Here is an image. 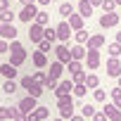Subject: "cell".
Segmentation results:
<instances>
[{"instance_id":"d6986e66","label":"cell","mask_w":121,"mask_h":121,"mask_svg":"<svg viewBox=\"0 0 121 121\" xmlns=\"http://www.w3.org/2000/svg\"><path fill=\"white\" fill-rule=\"evenodd\" d=\"M12 19H14V12H12L10 7L0 12V24H12Z\"/></svg>"},{"instance_id":"9c48e42d","label":"cell","mask_w":121,"mask_h":121,"mask_svg":"<svg viewBox=\"0 0 121 121\" xmlns=\"http://www.w3.org/2000/svg\"><path fill=\"white\" fill-rule=\"evenodd\" d=\"M107 74H109V76H114V78H116V76H121V64H119V59H116V57H112L109 62H107Z\"/></svg>"},{"instance_id":"d6a6232c","label":"cell","mask_w":121,"mask_h":121,"mask_svg":"<svg viewBox=\"0 0 121 121\" xmlns=\"http://www.w3.org/2000/svg\"><path fill=\"white\" fill-rule=\"evenodd\" d=\"M69 71H71V74H78V71H83L78 59H71V62H69Z\"/></svg>"},{"instance_id":"816d5d0a","label":"cell","mask_w":121,"mask_h":121,"mask_svg":"<svg viewBox=\"0 0 121 121\" xmlns=\"http://www.w3.org/2000/svg\"><path fill=\"white\" fill-rule=\"evenodd\" d=\"M119 86H121V76H119Z\"/></svg>"},{"instance_id":"52a82bcc","label":"cell","mask_w":121,"mask_h":121,"mask_svg":"<svg viewBox=\"0 0 121 121\" xmlns=\"http://www.w3.org/2000/svg\"><path fill=\"white\" fill-rule=\"evenodd\" d=\"M17 107H19V109H22L24 114H29V112H33V109H36V97L26 95V97H24V100H22V102H19Z\"/></svg>"},{"instance_id":"9a60e30c","label":"cell","mask_w":121,"mask_h":121,"mask_svg":"<svg viewBox=\"0 0 121 121\" xmlns=\"http://www.w3.org/2000/svg\"><path fill=\"white\" fill-rule=\"evenodd\" d=\"M69 26H71L74 31H81V29H83V17H81V14H71V17H69Z\"/></svg>"},{"instance_id":"ac0fdd59","label":"cell","mask_w":121,"mask_h":121,"mask_svg":"<svg viewBox=\"0 0 121 121\" xmlns=\"http://www.w3.org/2000/svg\"><path fill=\"white\" fill-rule=\"evenodd\" d=\"M86 57V50H83V45L78 43V45H74L71 48V59H78V62H81V59Z\"/></svg>"},{"instance_id":"7bdbcfd3","label":"cell","mask_w":121,"mask_h":121,"mask_svg":"<svg viewBox=\"0 0 121 121\" xmlns=\"http://www.w3.org/2000/svg\"><path fill=\"white\" fill-rule=\"evenodd\" d=\"M7 7H10V0H0V12L7 10Z\"/></svg>"},{"instance_id":"1f68e13d","label":"cell","mask_w":121,"mask_h":121,"mask_svg":"<svg viewBox=\"0 0 121 121\" xmlns=\"http://www.w3.org/2000/svg\"><path fill=\"white\" fill-rule=\"evenodd\" d=\"M114 7H116V0H102V10L104 12H114Z\"/></svg>"},{"instance_id":"bcb514c9","label":"cell","mask_w":121,"mask_h":121,"mask_svg":"<svg viewBox=\"0 0 121 121\" xmlns=\"http://www.w3.org/2000/svg\"><path fill=\"white\" fill-rule=\"evenodd\" d=\"M69 121H83V116H71Z\"/></svg>"},{"instance_id":"7dc6e473","label":"cell","mask_w":121,"mask_h":121,"mask_svg":"<svg viewBox=\"0 0 121 121\" xmlns=\"http://www.w3.org/2000/svg\"><path fill=\"white\" fill-rule=\"evenodd\" d=\"M22 5H33V0H22Z\"/></svg>"},{"instance_id":"6da1fadb","label":"cell","mask_w":121,"mask_h":121,"mask_svg":"<svg viewBox=\"0 0 121 121\" xmlns=\"http://www.w3.org/2000/svg\"><path fill=\"white\" fill-rule=\"evenodd\" d=\"M10 59L12 62L10 64H14V67H19V64H24V59H26V52H24V45L22 43H17V40H12V45H10Z\"/></svg>"},{"instance_id":"44dd1931","label":"cell","mask_w":121,"mask_h":121,"mask_svg":"<svg viewBox=\"0 0 121 121\" xmlns=\"http://www.w3.org/2000/svg\"><path fill=\"white\" fill-rule=\"evenodd\" d=\"M3 90H5L7 95H14V93H17V83H14V78H7L5 86H3Z\"/></svg>"},{"instance_id":"83f0119b","label":"cell","mask_w":121,"mask_h":121,"mask_svg":"<svg viewBox=\"0 0 121 121\" xmlns=\"http://www.w3.org/2000/svg\"><path fill=\"white\" fill-rule=\"evenodd\" d=\"M59 116L62 119H71L74 116V107H59Z\"/></svg>"},{"instance_id":"d590c367","label":"cell","mask_w":121,"mask_h":121,"mask_svg":"<svg viewBox=\"0 0 121 121\" xmlns=\"http://www.w3.org/2000/svg\"><path fill=\"white\" fill-rule=\"evenodd\" d=\"M12 119H14V121H29V119H26V114H24L19 107H14V114H12Z\"/></svg>"},{"instance_id":"4316f807","label":"cell","mask_w":121,"mask_h":121,"mask_svg":"<svg viewBox=\"0 0 121 121\" xmlns=\"http://www.w3.org/2000/svg\"><path fill=\"white\" fill-rule=\"evenodd\" d=\"M112 100H114V104H116V107H119V109H121V86H119V88H114V90H112Z\"/></svg>"},{"instance_id":"f35d334b","label":"cell","mask_w":121,"mask_h":121,"mask_svg":"<svg viewBox=\"0 0 121 121\" xmlns=\"http://www.w3.org/2000/svg\"><path fill=\"white\" fill-rule=\"evenodd\" d=\"M93 95H95V100H97V102H104V100H107V93H104V90H95Z\"/></svg>"},{"instance_id":"ffe728a7","label":"cell","mask_w":121,"mask_h":121,"mask_svg":"<svg viewBox=\"0 0 121 121\" xmlns=\"http://www.w3.org/2000/svg\"><path fill=\"white\" fill-rule=\"evenodd\" d=\"M102 43H104V36H90L88 38V48H93V50H97Z\"/></svg>"},{"instance_id":"ab89813d","label":"cell","mask_w":121,"mask_h":121,"mask_svg":"<svg viewBox=\"0 0 121 121\" xmlns=\"http://www.w3.org/2000/svg\"><path fill=\"white\" fill-rule=\"evenodd\" d=\"M74 81H76V83H86V74H83V71L74 74Z\"/></svg>"},{"instance_id":"836d02e7","label":"cell","mask_w":121,"mask_h":121,"mask_svg":"<svg viewBox=\"0 0 121 121\" xmlns=\"http://www.w3.org/2000/svg\"><path fill=\"white\" fill-rule=\"evenodd\" d=\"M81 112H83V116H86V119H88V116H95V107H93V104H83V107H81Z\"/></svg>"},{"instance_id":"8992f818","label":"cell","mask_w":121,"mask_h":121,"mask_svg":"<svg viewBox=\"0 0 121 121\" xmlns=\"http://www.w3.org/2000/svg\"><path fill=\"white\" fill-rule=\"evenodd\" d=\"M0 36H3L5 40H14V38H17L14 24H0Z\"/></svg>"},{"instance_id":"e575fe53","label":"cell","mask_w":121,"mask_h":121,"mask_svg":"<svg viewBox=\"0 0 121 121\" xmlns=\"http://www.w3.org/2000/svg\"><path fill=\"white\" fill-rule=\"evenodd\" d=\"M109 55H112V57H119V55H121V43H112V45H109Z\"/></svg>"},{"instance_id":"7c38bea8","label":"cell","mask_w":121,"mask_h":121,"mask_svg":"<svg viewBox=\"0 0 121 121\" xmlns=\"http://www.w3.org/2000/svg\"><path fill=\"white\" fill-rule=\"evenodd\" d=\"M62 71H64V64H62V62H55V64H50V74H48V76L57 81L59 76H62Z\"/></svg>"},{"instance_id":"5bb4252c","label":"cell","mask_w":121,"mask_h":121,"mask_svg":"<svg viewBox=\"0 0 121 121\" xmlns=\"http://www.w3.org/2000/svg\"><path fill=\"white\" fill-rule=\"evenodd\" d=\"M0 74H3L5 78H14L17 76V67L14 64H3V67H0Z\"/></svg>"},{"instance_id":"7a4b0ae2","label":"cell","mask_w":121,"mask_h":121,"mask_svg":"<svg viewBox=\"0 0 121 121\" xmlns=\"http://www.w3.org/2000/svg\"><path fill=\"white\" fill-rule=\"evenodd\" d=\"M29 38H31V43H40L43 38H45V26H40V24H31L29 26Z\"/></svg>"},{"instance_id":"4dcf8cb0","label":"cell","mask_w":121,"mask_h":121,"mask_svg":"<svg viewBox=\"0 0 121 121\" xmlns=\"http://www.w3.org/2000/svg\"><path fill=\"white\" fill-rule=\"evenodd\" d=\"M86 90H88V88H86V83H76V86H74V95H76V97H83V95H86Z\"/></svg>"},{"instance_id":"d4e9b609","label":"cell","mask_w":121,"mask_h":121,"mask_svg":"<svg viewBox=\"0 0 121 121\" xmlns=\"http://www.w3.org/2000/svg\"><path fill=\"white\" fill-rule=\"evenodd\" d=\"M33 22H36V24H40V26H48V22H50V17H48V12H38Z\"/></svg>"},{"instance_id":"30bf717a","label":"cell","mask_w":121,"mask_h":121,"mask_svg":"<svg viewBox=\"0 0 121 121\" xmlns=\"http://www.w3.org/2000/svg\"><path fill=\"white\" fill-rule=\"evenodd\" d=\"M100 67V52L88 48V69H97Z\"/></svg>"},{"instance_id":"f5cc1de1","label":"cell","mask_w":121,"mask_h":121,"mask_svg":"<svg viewBox=\"0 0 121 121\" xmlns=\"http://www.w3.org/2000/svg\"><path fill=\"white\" fill-rule=\"evenodd\" d=\"M116 121H121V116H119V119H116Z\"/></svg>"},{"instance_id":"2e32d148","label":"cell","mask_w":121,"mask_h":121,"mask_svg":"<svg viewBox=\"0 0 121 121\" xmlns=\"http://www.w3.org/2000/svg\"><path fill=\"white\" fill-rule=\"evenodd\" d=\"M104 114H107V119H114V121L121 116V112H119L116 104H107V107H104Z\"/></svg>"},{"instance_id":"8fae6325","label":"cell","mask_w":121,"mask_h":121,"mask_svg":"<svg viewBox=\"0 0 121 121\" xmlns=\"http://www.w3.org/2000/svg\"><path fill=\"white\" fill-rule=\"evenodd\" d=\"M57 97H62V95H69V93H74V83H69V81H62V83H57Z\"/></svg>"},{"instance_id":"c3c4849f","label":"cell","mask_w":121,"mask_h":121,"mask_svg":"<svg viewBox=\"0 0 121 121\" xmlns=\"http://www.w3.org/2000/svg\"><path fill=\"white\" fill-rule=\"evenodd\" d=\"M116 43H121V33H116Z\"/></svg>"},{"instance_id":"ee69618b","label":"cell","mask_w":121,"mask_h":121,"mask_svg":"<svg viewBox=\"0 0 121 121\" xmlns=\"http://www.w3.org/2000/svg\"><path fill=\"white\" fill-rule=\"evenodd\" d=\"M50 3H52V0H38V5H43V7H45V5H50Z\"/></svg>"},{"instance_id":"277c9868","label":"cell","mask_w":121,"mask_h":121,"mask_svg":"<svg viewBox=\"0 0 121 121\" xmlns=\"http://www.w3.org/2000/svg\"><path fill=\"white\" fill-rule=\"evenodd\" d=\"M55 55H57V62H62V64H69L71 62V50L67 45H57L55 48Z\"/></svg>"},{"instance_id":"ba28073f","label":"cell","mask_w":121,"mask_h":121,"mask_svg":"<svg viewBox=\"0 0 121 121\" xmlns=\"http://www.w3.org/2000/svg\"><path fill=\"white\" fill-rule=\"evenodd\" d=\"M69 36H71V26H69V22H62L57 26V38L64 43V40H69Z\"/></svg>"},{"instance_id":"484cf974","label":"cell","mask_w":121,"mask_h":121,"mask_svg":"<svg viewBox=\"0 0 121 121\" xmlns=\"http://www.w3.org/2000/svg\"><path fill=\"white\" fill-rule=\"evenodd\" d=\"M97 83H100V78L95 74H88L86 76V88H97Z\"/></svg>"},{"instance_id":"3957f363","label":"cell","mask_w":121,"mask_h":121,"mask_svg":"<svg viewBox=\"0 0 121 121\" xmlns=\"http://www.w3.org/2000/svg\"><path fill=\"white\" fill-rule=\"evenodd\" d=\"M36 14H38V10H36V5H24L22 7V12L17 14L22 22H26V24H31V19H36Z\"/></svg>"},{"instance_id":"cb8c5ba5","label":"cell","mask_w":121,"mask_h":121,"mask_svg":"<svg viewBox=\"0 0 121 121\" xmlns=\"http://www.w3.org/2000/svg\"><path fill=\"white\" fill-rule=\"evenodd\" d=\"M74 38H76V43H81V45H83V43H88L90 33H88L86 29H81V31H76V36H74Z\"/></svg>"},{"instance_id":"f6af8a7d","label":"cell","mask_w":121,"mask_h":121,"mask_svg":"<svg viewBox=\"0 0 121 121\" xmlns=\"http://www.w3.org/2000/svg\"><path fill=\"white\" fill-rule=\"evenodd\" d=\"M90 5H93V7H97V5H102V0H90Z\"/></svg>"},{"instance_id":"f1b7e54d","label":"cell","mask_w":121,"mask_h":121,"mask_svg":"<svg viewBox=\"0 0 121 121\" xmlns=\"http://www.w3.org/2000/svg\"><path fill=\"white\" fill-rule=\"evenodd\" d=\"M45 38H48L50 43H55V40H57V29H52V26H48V29H45Z\"/></svg>"},{"instance_id":"f907efd6","label":"cell","mask_w":121,"mask_h":121,"mask_svg":"<svg viewBox=\"0 0 121 121\" xmlns=\"http://www.w3.org/2000/svg\"><path fill=\"white\" fill-rule=\"evenodd\" d=\"M55 121H64V119H55Z\"/></svg>"},{"instance_id":"8d00e7d4","label":"cell","mask_w":121,"mask_h":121,"mask_svg":"<svg viewBox=\"0 0 121 121\" xmlns=\"http://www.w3.org/2000/svg\"><path fill=\"white\" fill-rule=\"evenodd\" d=\"M50 45H52V43H50L48 38H43V40L38 43V48H40V52H48V50H50Z\"/></svg>"},{"instance_id":"74e56055","label":"cell","mask_w":121,"mask_h":121,"mask_svg":"<svg viewBox=\"0 0 121 121\" xmlns=\"http://www.w3.org/2000/svg\"><path fill=\"white\" fill-rule=\"evenodd\" d=\"M48 114H50V112H48V109H45V107H36V116H38V119H40V121H43V119H45V116H48Z\"/></svg>"},{"instance_id":"e0dca14e","label":"cell","mask_w":121,"mask_h":121,"mask_svg":"<svg viewBox=\"0 0 121 121\" xmlns=\"http://www.w3.org/2000/svg\"><path fill=\"white\" fill-rule=\"evenodd\" d=\"M71 14H74V5L71 3H62V5H59V17H67L69 19Z\"/></svg>"},{"instance_id":"4fadbf2b","label":"cell","mask_w":121,"mask_h":121,"mask_svg":"<svg viewBox=\"0 0 121 121\" xmlns=\"http://www.w3.org/2000/svg\"><path fill=\"white\" fill-rule=\"evenodd\" d=\"M78 12H81V17L86 19V17L93 14V5L88 3V0H78Z\"/></svg>"},{"instance_id":"60d3db41","label":"cell","mask_w":121,"mask_h":121,"mask_svg":"<svg viewBox=\"0 0 121 121\" xmlns=\"http://www.w3.org/2000/svg\"><path fill=\"white\" fill-rule=\"evenodd\" d=\"M93 121H107V114H104V112H95Z\"/></svg>"},{"instance_id":"681fc988","label":"cell","mask_w":121,"mask_h":121,"mask_svg":"<svg viewBox=\"0 0 121 121\" xmlns=\"http://www.w3.org/2000/svg\"><path fill=\"white\" fill-rule=\"evenodd\" d=\"M116 5H121V0H116Z\"/></svg>"},{"instance_id":"b9f144b4","label":"cell","mask_w":121,"mask_h":121,"mask_svg":"<svg viewBox=\"0 0 121 121\" xmlns=\"http://www.w3.org/2000/svg\"><path fill=\"white\" fill-rule=\"evenodd\" d=\"M0 52H10V45L5 40H0Z\"/></svg>"},{"instance_id":"f546056e","label":"cell","mask_w":121,"mask_h":121,"mask_svg":"<svg viewBox=\"0 0 121 121\" xmlns=\"http://www.w3.org/2000/svg\"><path fill=\"white\" fill-rule=\"evenodd\" d=\"M31 78H33V81H36V83H38V86H45V81H48V76H45V74H43V71H36V74H33V76H31Z\"/></svg>"},{"instance_id":"5b68a950","label":"cell","mask_w":121,"mask_h":121,"mask_svg":"<svg viewBox=\"0 0 121 121\" xmlns=\"http://www.w3.org/2000/svg\"><path fill=\"white\" fill-rule=\"evenodd\" d=\"M119 24V14H114V12H104L102 17H100V26L102 29H112V26H116Z\"/></svg>"},{"instance_id":"7402d4cb","label":"cell","mask_w":121,"mask_h":121,"mask_svg":"<svg viewBox=\"0 0 121 121\" xmlns=\"http://www.w3.org/2000/svg\"><path fill=\"white\" fill-rule=\"evenodd\" d=\"M45 62H48V57H45V52H36L33 55V64L40 69V67H45Z\"/></svg>"},{"instance_id":"603a6c76","label":"cell","mask_w":121,"mask_h":121,"mask_svg":"<svg viewBox=\"0 0 121 121\" xmlns=\"http://www.w3.org/2000/svg\"><path fill=\"white\" fill-rule=\"evenodd\" d=\"M57 107H74L71 95H62V97H57Z\"/></svg>"}]
</instances>
